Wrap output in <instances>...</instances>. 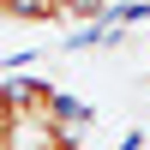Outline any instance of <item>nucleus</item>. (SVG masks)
Instances as JSON below:
<instances>
[{
  "label": "nucleus",
  "instance_id": "f257e3e1",
  "mask_svg": "<svg viewBox=\"0 0 150 150\" xmlns=\"http://www.w3.org/2000/svg\"><path fill=\"white\" fill-rule=\"evenodd\" d=\"M0 12L18 24H54L60 18V0H0Z\"/></svg>",
  "mask_w": 150,
  "mask_h": 150
},
{
  "label": "nucleus",
  "instance_id": "f03ea898",
  "mask_svg": "<svg viewBox=\"0 0 150 150\" xmlns=\"http://www.w3.org/2000/svg\"><path fill=\"white\" fill-rule=\"evenodd\" d=\"M108 0H60V18H96Z\"/></svg>",
  "mask_w": 150,
  "mask_h": 150
}]
</instances>
